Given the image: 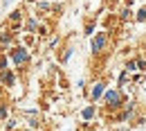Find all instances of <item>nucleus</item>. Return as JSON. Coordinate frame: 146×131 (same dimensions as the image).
Listing matches in <instances>:
<instances>
[{
	"label": "nucleus",
	"instance_id": "nucleus-7",
	"mask_svg": "<svg viewBox=\"0 0 146 131\" xmlns=\"http://www.w3.org/2000/svg\"><path fill=\"white\" fill-rule=\"evenodd\" d=\"M27 30H36V20H29L27 23Z\"/></svg>",
	"mask_w": 146,
	"mask_h": 131
},
{
	"label": "nucleus",
	"instance_id": "nucleus-8",
	"mask_svg": "<svg viewBox=\"0 0 146 131\" xmlns=\"http://www.w3.org/2000/svg\"><path fill=\"white\" fill-rule=\"evenodd\" d=\"M137 18H139V20H146V11H144V9H142V11L137 14Z\"/></svg>",
	"mask_w": 146,
	"mask_h": 131
},
{
	"label": "nucleus",
	"instance_id": "nucleus-9",
	"mask_svg": "<svg viewBox=\"0 0 146 131\" xmlns=\"http://www.w3.org/2000/svg\"><path fill=\"white\" fill-rule=\"evenodd\" d=\"M11 20H20V11H14V14H11Z\"/></svg>",
	"mask_w": 146,
	"mask_h": 131
},
{
	"label": "nucleus",
	"instance_id": "nucleus-2",
	"mask_svg": "<svg viewBox=\"0 0 146 131\" xmlns=\"http://www.w3.org/2000/svg\"><path fill=\"white\" fill-rule=\"evenodd\" d=\"M14 61H16V63H25V61H27V50H25V48H16V50H14Z\"/></svg>",
	"mask_w": 146,
	"mask_h": 131
},
{
	"label": "nucleus",
	"instance_id": "nucleus-1",
	"mask_svg": "<svg viewBox=\"0 0 146 131\" xmlns=\"http://www.w3.org/2000/svg\"><path fill=\"white\" fill-rule=\"evenodd\" d=\"M104 45H106V34H97V36L92 38V50H94V52L104 50Z\"/></svg>",
	"mask_w": 146,
	"mask_h": 131
},
{
	"label": "nucleus",
	"instance_id": "nucleus-5",
	"mask_svg": "<svg viewBox=\"0 0 146 131\" xmlns=\"http://www.w3.org/2000/svg\"><path fill=\"white\" fill-rule=\"evenodd\" d=\"M101 93H104V84H97V86H94V91H92V97L97 99V97H99Z\"/></svg>",
	"mask_w": 146,
	"mask_h": 131
},
{
	"label": "nucleus",
	"instance_id": "nucleus-10",
	"mask_svg": "<svg viewBox=\"0 0 146 131\" xmlns=\"http://www.w3.org/2000/svg\"><path fill=\"white\" fill-rule=\"evenodd\" d=\"M5 115H7V109H5V106H0V118H5Z\"/></svg>",
	"mask_w": 146,
	"mask_h": 131
},
{
	"label": "nucleus",
	"instance_id": "nucleus-6",
	"mask_svg": "<svg viewBox=\"0 0 146 131\" xmlns=\"http://www.w3.org/2000/svg\"><path fill=\"white\" fill-rule=\"evenodd\" d=\"M92 115H94V109H86V111H83V118H86V120H90Z\"/></svg>",
	"mask_w": 146,
	"mask_h": 131
},
{
	"label": "nucleus",
	"instance_id": "nucleus-3",
	"mask_svg": "<svg viewBox=\"0 0 146 131\" xmlns=\"http://www.w3.org/2000/svg\"><path fill=\"white\" fill-rule=\"evenodd\" d=\"M106 99H108V104H110V106H117V104H119V95L115 93V91L106 93Z\"/></svg>",
	"mask_w": 146,
	"mask_h": 131
},
{
	"label": "nucleus",
	"instance_id": "nucleus-4",
	"mask_svg": "<svg viewBox=\"0 0 146 131\" xmlns=\"http://www.w3.org/2000/svg\"><path fill=\"white\" fill-rule=\"evenodd\" d=\"M14 79H16V77H14V73H2V84L11 86V84H14Z\"/></svg>",
	"mask_w": 146,
	"mask_h": 131
},
{
	"label": "nucleus",
	"instance_id": "nucleus-11",
	"mask_svg": "<svg viewBox=\"0 0 146 131\" xmlns=\"http://www.w3.org/2000/svg\"><path fill=\"white\" fill-rule=\"evenodd\" d=\"M5 63H7V61H5V59H0V70L5 68Z\"/></svg>",
	"mask_w": 146,
	"mask_h": 131
}]
</instances>
